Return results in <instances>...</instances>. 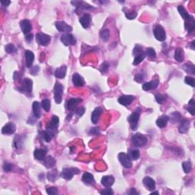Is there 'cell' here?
<instances>
[{
  "instance_id": "41",
  "label": "cell",
  "mask_w": 195,
  "mask_h": 195,
  "mask_svg": "<svg viewBox=\"0 0 195 195\" xmlns=\"http://www.w3.org/2000/svg\"><path fill=\"white\" fill-rule=\"evenodd\" d=\"M100 37L104 41H107L110 37V30L108 29H103L101 31Z\"/></svg>"
},
{
  "instance_id": "35",
  "label": "cell",
  "mask_w": 195,
  "mask_h": 195,
  "mask_svg": "<svg viewBox=\"0 0 195 195\" xmlns=\"http://www.w3.org/2000/svg\"><path fill=\"white\" fill-rule=\"evenodd\" d=\"M58 172L56 170H52L47 173V179L50 181H55L57 179Z\"/></svg>"
},
{
  "instance_id": "25",
  "label": "cell",
  "mask_w": 195,
  "mask_h": 195,
  "mask_svg": "<svg viewBox=\"0 0 195 195\" xmlns=\"http://www.w3.org/2000/svg\"><path fill=\"white\" fill-rule=\"evenodd\" d=\"M47 155V150L44 149H37L34 152V156L39 161H43Z\"/></svg>"
},
{
  "instance_id": "7",
  "label": "cell",
  "mask_w": 195,
  "mask_h": 195,
  "mask_svg": "<svg viewBox=\"0 0 195 195\" xmlns=\"http://www.w3.org/2000/svg\"><path fill=\"white\" fill-rule=\"evenodd\" d=\"M118 159L120 161V162L121 163L122 165L124 168H132V160L130 159V158L126 153H124V152L119 153Z\"/></svg>"
},
{
  "instance_id": "50",
  "label": "cell",
  "mask_w": 195,
  "mask_h": 195,
  "mask_svg": "<svg viewBox=\"0 0 195 195\" xmlns=\"http://www.w3.org/2000/svg\"><path fill=\"white\" fill-rule=\"evenodd\" d=\"M100 129L98 127H92L88 131V133L90 135H98V134H100Z\"/></svg>"
},
{
  "instance_id": "21",
  "label": "cell",
  "mask_w": 195,
  "mask_h": 195,
  "mask_svg": "<svg viewBox=\"0 0 195 195\" xmlns=\"http://www.w3.org/2000/svg\"><path fill=\"white\" fill-rule=\"evenodd\" d=\"M73 84L76 87H82L85 85V81L84 79L79 74V73H74L72 77Z\"/></svg>"
},
{
  "instance_id": "32",
  "label": "cell",
  "mask_w": 195,
  "mask_h": 195,
  "mask_svg": "<svg viewBox=\"0 0 195 195\" xmlns=\"http://www.w3.org/2000/svg\"><path fill=\"white\" fill-rule=\"evenodd\" d=\"M175 59L178 62H181L184 60V52L182 49L177 48L175 51Z\"/></svg>"
},
{
  "instance_id": "27",
  "label": "cell",
  "mask_w": 195,
  "mask_h": 195,
  "mask_svg": "<svg viewBox=\"0 0 195 195\" xmlns=\"http://www.w3.org/2000/svg\"><path fill=\"white\" fill-rule=\"evenodd\" d=\"M169 120V117L167 115H161V117H158L156 120V125L160 128H164L166 126Z\"/></svg>"
},
{
  "instance_id": "34",
  "label": "cell",
  "mask_w": 195,
  "mask_h": 195,
  "mask_svg": "<svg viewBox=\"0 0 195 195\" xmlns=\"http://www.w3.org/2000/svg\"><path fill=\"white\" fill-rule=\"evenodd\" d=\"M184 27H185V29L188 33H192L195 29L194 20L193 21H187V22H184Z\"/></svg>"
},
{
  "instance_id": "17",
  "label": "cell",
  "mask_w": 195,
  "mask_h": 195,
  "mask_svg": "<svg viewBox=\"0 0 195 195\" xmlns=\"http://www.w3.org/2000/svg\"><path fill=\"white\" fill-rule=\"evenodd\" d=\"M82 180L86 185L93 186L95 184V181H94V177H93V175H91V173H89V172H85V173H84L83 175H82Z\"/></svg>"
},
{
  "instance_id": "52",
  "label": "cell",
  "mask_w": 195,
  "mask_h": 195,
  "mask_svg": "<svg viewBox=\"0 0 195 195\" xmlns=\"http://www.w3.org/2000/svg\"><path fill=\"white\" fill-rule=\"evenodd\" d=\"M108 69H109V65H108V63L107 62H103L101 64V73H107L108 71Z\"/></svg>"
},
{
  "instance_id": "13",
  "label": "cell",
  "mask_w": 195,
  "mask_h": 195,
  "mask_svg": "<svg viewBox=\"0 0 195 195\" xmlns=\"http://www.w3.org/2000/svg\"><path fill=\"white\" fill-rule=\"evenodd\" d=\"M16 130V126L13 123L10 122L5 125L2 129V133L5 134V135H11L13 134Z\"/></svg>"
},
{
  "instance_id": "43",
  "label": "cell",
  "mask_w": 195,
  "mask_h": 195,
  "mask_svg": "<svg viewBox=\"0 0 195 195\" xmlns=\"http://www.w3.org/2000/svg\"><path fill=\"white\" fill-rule=\"evenodd\" d=\"M167 99V96L165 94H155V100L160 105H162Z\"/></svg>"
},
{
  "instance_id": "33",
  "label": "cell",
  "mask_w": 195,
  "mask_h": 195,
  "mask_svg": "<svg viewBox=\"0 0 195 195\" xmlns=\"http://www.w3.org/2000/svg\"><path fill=\"white\" fill-rule=\"evenodd\" d=\"M183 69L187 73H190V74L195 75V66L193 64L191 63H185L182 66Z\"/></svg>"
},
{
  "instance_id": "4",
  "label": "cell",
  "mask_w": 195,
  "mask_h": 195,
  "mask_svg": "<svg viewBox=\"0 0 195 195\" xmlns=\"http://www.w3.org/2000/svg\"><path fill=\"white\" fill-rule=\"evenodd\" d=\"M140 113H141V109L140 108H137L133 113L130 114L128 117V122L130 124L131 128L133 130H136L137 129V126H138L139 119H140Z\"/></svg>"
},
{
  "instance_id": "26",
  "label": "cell",
  "mask_w": 195,
  "mask_h": 195,
  "mask_svg": "<svg viewBox=\"0 0 195 195\" xmlns=\"http://www.w3.org/2000/svg\"><path fill=\"white\" fill-rule=\"evenodd\" d=\"M189 126H190V120H187V119H184V120H181V123H180L179 128H178V130L181 133H187V130L189 129Z\"/></svg>"
},
{
  "instance_id": "45",
  "label": "cell",
  "mask_w": 195,
  "mask_h": 195,
  "mask_svg": "<svg viewBox=\"0 0 195 195\" xmlns=\"http://www.w3.org/2000/svg\"><path fill=\"white\" fill-rule=\"evenodd\" d=\"M184 82H185L186 84L187 85H190L191 87H194L195 86V79L194 78L190 77V76H186L185 79H184Z\"/></svg>"
},
{
  "instance_id": "53",
  "label": "cell",
  "mask_w": 195,
  "mask_h": 195,
  "mask_svg": "<svg viewBox=\"0 0 195 195\" xmlns=\"http://www.w3.org/2000/svg\"><path fill=\"white\" fill-rule=\"evenodd\" d=\"M143 79H144V76L143 75V73H138L135 76V81L137 82H142Z\"/></svg>"
},
{
  "instance_id": "8",
  "label": "cell",
  "mask_w": 195,
  "mask_h": 195,
  "mask_svg": "<svg viewBox=\"0 0 195 195\" xmlns=\"http://www.w3.org/2000/svg\"><path fill=\"white\" fill-rule=\"evenodd\" d=\"M60 41L65 46L75 45L76 44V40L75 37L71 34H64L61 36Z\"/></svg>"
},
{
  "instance_id": "54",
  "label": "cell",
  "mask_w": 195,
  "mask_h": 195,
  "mask_svg": "<svg viewBox=\"0 0 195 195\" xmlns=\"http://www.w3.org/2000/svg\"><path fill=\"white\" fill-rule=\"evenodd\" d=\"M39 66H35L30 68V73H31V75H33V76H36V75L37 74L38 72H39Z\"/></svg>"
},
{
  "instance_id": "5",
  "label": "cell",
  "mask_w": 195,
  "mask_h": 195,
  "mask_svg": "<svg viewBox=\"0 0 195 195\" xmlns=\"http://www.w3.org/2000/svg\"><path fill=\"white\" fill-rule=\"evenodd\" d=\"M53 93H54V100L57 105L61 103L62 101V94H63V86L61 83L56 82L55 83L54 88H53Z\"/></svg>"
},
{
  "instance_id": "40",
  "label": "cell",
  "mask_w": 195,
  "mask_h": 195,
  "mask_svg": "<svg viewBox=\"0 0 195 195\" xmlns=\"http://www.w3.org/2000/svg\"><path fill=\"white\" fill-rule=\"evenodd\" d=\"M187 111L190 113L191 115H194L195 114V102L193 99L190 100L188 102V108H187Z\"/></svg>"
},
{
  "instance_id": "2",
  "label": "cell",
  "mask_w": 195,
  "mask_h": 195,
  "mask_svg": "<svg viewBox=\"0 0 195 195\" xmlns=\"http://www.w3.org/2000/svg\"><path fill=\"white\" fill-rule=\"evenodd\" d=\"M131 142L133 145L136 147H142L146 145L148 142V139L146 136L143 135L141 133L134 134L131 138Z\"/></svg>"
},
{
  "instance_id": "19",
  "label": "cell",
  "mask_w": 195,
  "mask_h": 195,
  "mask_svg": "<svg viewBox=\"0 0 195 195\" xmlns=\"http://www.w3.org/2000/svg\"><path fill=\"white\" fill-rule=\"evenodd\" d=\"M91 21V15L88 13L84 14V15L79 18V22H80V24H82V26L84 27V28H88V27H90Z\"/></svg>"
},
{
  "instance_id": "60",
  "label": "cell",
  "mask_w": 195,
  "mask_h": 195,
  "mask_svg": "<svg viewBox=\"0 0 195 195\" xmlns=\"http://www.w3.org/2000/svg\"><path fill=\"white\" fill-rule=\"evenodd\" d=\"M151 193H152V194H153V193H157V194H158V191H153V190H152V192Z\"/></svg>"
},
{
  "instance_id": "51",
  "label": "cell",
  "mask_w": 195,
  "mask_h": 195,
  "mask_svg": "<svg viewBox=\"0 0 195 195\" xmlns=\"http://www.w3.org/2000/svg\"><path fill=\"white\" fill-rule=\"evenodd\" d=\"M143 53V50L141 46L136 45V47H134L133 49V54L135 55V56H136V55L140 54V53Z\"/></svg>"
},
{
  "instance_id": "48",
  "label": "cell",
  "mask_w": 195,
  "mask_h": 195,
  "mask_svg": "<svg viewBox=\"0 0 195 195\" xmlns=\"http://www.w3.org/2000/svg\"><path fill=\"white\" fill-rule=\"evenodd\" d=\"M12 168H13V165L12 164L9 162H5L4 165H3V170L5 172H9L12 170Z\"/></svg>"
},
{
  "instance_id": "39",
  "label": "cell",
  "mask_w": 195,
  "mask_h": 195,
  "mask_svg": "<svg viewBox=\"0 0 195 195\" xmlns=\"http://www.w3.org/2000/svg\"><path fill=\"white\" fill-rule=\"evenodd\" d=\"M145 54H146V56H149L150 59H154L156 56V53H155V50L153 48H152V47L146 48V51H145Z\"/></svg>"
},
{
  "instance_id": "11",
  "label": "cell",
  "mask_w": 195,
  "mask_h": 195,
  "mask_svg": "<svg viewBox=\"0 0 195 195\" xmlns=\"http://www.w3.org/2000/svg\"><path fill=\"white\" fill-rule=\"evenodd\" d=\"M36 40L41 46H47L50 41V37L44 33H38L36 34Z\"/></svg>"
},
{
  "instance_id": "10",
  "label": "cell",
  "mask_w": 195,
  "mask_h": 195,
  "mask_svg": "<svg viewBox=\"0 0 195 195\" xmlns=\"http://www.w3.org/2000/svg\"><path fill=\"white\" fill-rule=\"evenodd\" d=\"M32 85H33V82H32L31 79H28V78H25L23 80L22 85L19 88V90L22 92L29 94V93H31L32 91Z\"/></svg>"
},
{
  "instance_id": "14",
  "label": "cell",
  "mask_w": 195,
  "mask_h": 195,
  "mask_svg": "<svg viewBox=\"0 0 195 195\" xmlns=\"http://www.w3.org/2000/svg\"><path fill=\"white\" fill-rule=\"evenodd\" d=\"M20 27H21V30L24 34H30V30L32 29V25L30 24V21L27 19H24L20 22Z\"/></svg>"
},
{
  "instance_id": "6",
  "label": "cell",
  "mask_w": 195,
  "mask_h": 195,
  "mask_svg": "<svg viewBox=\"0 0 195 195\" xmlns=\"http://www.w3.org/2000/svg\"><path fill=\"white\" fill-rule=\"evenodd\" d=\"M153 34L155 36V37L156 38V40L159 41H165L166 39V34L165 30L163 28L162 26L158 25L155 26V27L153 30Z\"/></svg>"
},
{
  "instance_id": "29",
  "label": "cell",
  "mask_w": 195,
  "mask_h": 195,
  "mask_svg": "<svg viewBox=\"0 0 195 195\" xmlns=\"http://www.w3.org/2000/svg\"><path fill=\"white\" fill-rule=\"evenodd\" d=\"M33 114L36 118H40L41 117V104L38 101H34L33 103Z\"/></svg>"
},
{
  "instance_id": "55",
  "label": "cell",
  "mask_w": 195,
  "mask_h": 195,
  "mask_svg": "<svg viewBox=\"0 0 195 195\" xmlns=\"http://www.w3.org/2000/svg\"><path fill=\"white\" fill-rule=\"evenodd\" d=\"M101 194H108V195H112L114 194V191H113L110 188H107V189H105V190H101V191L100 192Z\"/></svg>"
},
{
  "instance_id": "20",
  "label": "cell",
  "mask_w": 195,
  "mask_h": 195,
  "mask_svg": "<svg viewBox=\"0 0 195 195\" xmlns=\"http://www.w3.org/2000/svg\"><path fill=\"white\" fill-rule=\"evenodd\" d=\"M158 83H159V80L158 79H153V80L150 81V82H146V83L143 84V89L144 91H149V90L155 89L158 85Z\"/></svg>"
},
{
  "instance_id": "16",
  "label": "cell",
  "mask_w": 195,
  "mask_h": 195,
  "mask_svg": "<svg viewBox=\"0 0 195 195\" xmlns=\"http://www.w3.org/2000/svg\"><path fill=\"white\" fill-rule=\"evenodd\" d=\"M134 99H135V97L133 95H121L118 98V102L123 106H128V105H131Z\"/></svg>"
},
{
  "instance_id": "59",
  "label": "cell",
  "mask_w": 195,
  "mask_h": 195,
  "mask_svg": "<svg viewBox=\"0 0 195 195\" xmlns=\"http://www.w3.org/2000/svg\"><path fill=\"white\" fill-rule=\"evenodd\" d=\"M193 44H194V41H193L191 42V47H192V49H193V50H194V46H193Z\"/></svg>"
},
{
  "instance_id": "18",
  "label": "cell",
  "mask_w": 195,
  "mask_h": 195,
  "mask_svg": "<svg viewBox=\"0 0 195 195\" xmlns=\"http://www.w3.org/2000/svg\"><path fill=\"white\" fill-rule=\"evenodd\" d=\"M178 12L180 13V15L182 16V18L184 19V22H187V21H193L194 18L193 16H191L190 15H189L188 12L186 11V9H184V7H183L182 5H179L178 7Z\"/></svg>"
},
{
  "instance_id": "42",
  "label": "cell",
  "mask_w": 195,
  "mask_h": 195,
  "mask_svg": "<svg viewBox=\"0 0 195 195\" xmlns=\"http://www.w3.org/2000/svg\"><path fill=\"white\" fill-rule=\"evenodd\" d=\"M181 114H180L179 112H177V111H175V112H173L171 114V118H169V120L171 119V120L172 121V123H175V122H177V121H179L180 119H181Z\"/></svg>"
},
{
  "instance_id": "24",
  "label": "cell",
  "mask_w": 195,
  "mask_h": 195,
  "mask_svg": "<svg viewBox=\"0 0 195 195\" xmlns=\"http://www.w3.org/2000/svg\"><path fill=\"white\" fill-rule=\"evenodd\" d=\"M101 184L103 186L106 187H110L114 184V178L112 175H106V176H104L101 178Z\"/></svg>"
},
{
  "instance_id": "57",
  "label": "cell",
  "mask_w": 195,
  "mask_h": 195,
  "mask_svg": "<svg viewBox=\"0 0 195 195\" xmlns=\"http://www.w3.org/2000/svg\"><path fill=\"white\" fill-rule=\"evenodd\" d=\"M127 193L129 194H139V193L136 190L135 188H130L129 191H127Z\"/></svg>"
},
{
  "instance_id": "12",
  "label": "cell",
  "mask_w": 195,
  "mask_h": 195,
  "mask_svg": "<svg viewBox=\"0 0 195 195\" xmlns=\"http://www.w3.org/2000/svg\"><path fill=\"white\" fill-rule=\"evenodd\" d=\"M55 26L59 32H70L73 30V27L71 26L62 21L55 22Z\"/></svg>"
},
{
  "instance_id": "3",
  "label": "cell",
  "mask_w": 195,
  "mask_h": 195,
  "mask_svg": "<svg viewBox=\"0 0 195 195\" xmlns=\"http://www.w3.org/2000/svg\"><path fill=\"white\" fill-rule=\"evenodd\" d=\"M80 172L79 169L76 167H70V168H65L62 169V172L60 174V176L65 180H71L73 178V176Z\"/></svg>"
},
{
  "instance_id": "49",
  "label": "cell",
  "mask_w": 195,
  "mask_h": 195,
  "mask_svg": "<svg viewBox=\"0 0 195 195\" xmlns=\"http://www.w3.org/2000/svg\"><path fill=\"white\" fill-rule=\"evenodd\" d=\"M85 108H83V107H81V108H76V111H75V114H76V115L78 116V117H81V116L83 115L84 113H85Z\"/></svg>"
},
{
  "instance_id": "1",
  "label": "cell",
  "mask_w": 195,
  "mask_h": 195,
  "mask_svg": "<svg viewBox=\"0 0 195 195\" xmlns=\"http://www.w3.org/2000/svg\"><path fill=\"white\" fill-rule=\"evenodd\" d=\"M59 117L56 115H53L51 120L46 126V130L43 131V138L46 142L49 143L53 136L57 133L58 126H59Z\"/></svg>"
},
{
  "instance_id": "38",
  "label": "cell",
  "mask_w": 195,
  "mask_h": 195,
  "mask_svg": "<svg viewBox=\"0 0 195 195\" xmlns=\"http://www.w3.org/2000/svg\"><path fill=\"white\" fill-rule=\"evenodd\" d=\"M41 107L46 112H49L50 109V101L49 99H44L41 101Z\"/></svg>"
},
{
  "instance_id": "58",
  "label": "cell",
  "mask_w": 195,
  "mask_h": 195,
  "mask_svg": "<svg viewBox=\"0 0 195 195\" xmlns=\"http://www.w3.org/2000/svg\"><path fill=\"white\" fill-rule=\"evenodd\" d=\"M10 3H11L10 1H4V0H2L1 1V4L2 5V6H5V7H7Z\"/></svg>"
},
{
  "instance_id": "47",
  "label": "cell",
  "mask_w": 195,
  "mask_h": 195,
  "mask_svg": "<svg viewBox=\"0 0 195 195\" xmlns=\"http://www.w3.org/2000/svg\"><path fill=\"white\" fill-rule=\"evenodd\" d=\"M46 191L48 194L50 195H55V194H57L58 193V190L57 188L55 187H49L46 189Z\"/></svg>"
},
{
  "instance_id": "46",
  "label": "cell",
  "mask_w": 195,
  "mask_h": 195,
  "mask_svg": "<svg viewBox=\"0 0 195 195\" xmlns=\"http://www.w3.org/2000/svg\"><path fill=\"white\" fill-rule=\"evenodd\" d=\"M5 51L7 52L8 53H15V52L16 51V48H15V47L14 46V44H7V45L5 46Z\"/></svg>"
},
{
  "instance_id": "22",
  "label": "cell",
  "mask_w": 195,
  "mask_h": 195,
  "mask_svg": "<svg viewBox=\"0 0 195 195\" xmlns=\"http://www.w3.org/2000/svg\"><path fill=\"white\" fill-rule=\"evenodd\" d=\"M102 112H103V110H102V108H100V107L96 108L94 110V111H93L92 114H91V122H92L93 123L95 124V123H97L98 122Z\"/></svg>"
},
{
  "instance_id": "31",
  "label": "cell",
  "mask_w": 195,
  "mask_h": 195,
  "mask_svg": "<svg viewBox=\"0 0 195 195\" xmlns=\"http://www.w3.org/2000/svg\"><path fill=\"white\" fill-rule=\"evenodd\" d=\"M140 151L136 149H129L128 151V156L131 160H137L140 158Z\"/></svg>"
},
{
  "instance_id": "36",
  "label": "cell",
  "mask_w": 195,
  "mask_h": 195,
  "mask_svg": "<svg viewBox=\"0 0 195 195\" xmlns=\"http://www.w3.org/2000/svg\"><path fill=\"white\" fill-rule=\"evenodd\" d=\"M145 57H146L145 52H143V53H140V54L136 55V56H135V58H134V60H133V64L134 66L138 65V64H140V62H141L144 59Z\"/></svg>"
},
{
  "instance_id": "23",
  "label": "cell",
  "mask_w": 195,
  "mask_h": 195,
  "mask_svg": "<svg viewBox=\"0 0 195 195\" xmlns=\"http://www.w3.org/2000/svg\"><path fill=\"white\" fill-rule=\"evenodd\" d=\"M25 58H26V66L27 68H31L33 65L34 60V54L30 50H26L25 51Z\"/></svg>"
},
{
  "instance_id": "28",
  "label": "cell",
  "mask_w": 195,
  "mask_h": 195,
  "mask_svg": "<svg viewBox=\"0 0 195 195\" xmlns=\"http://www.w3.org/2000/svg\"><path fill=\"white\" fill-rule=\"evenodd\" d=\"M67 67L66 66H62L59 67L56 69V71L54 73V76L58 79H63L66 76V73Z\"/></svg>"
},
{
  "instance_id": "30",
  "label": "cell",
  "mask_w": 195,
  "mask_h": 195,
  "mask_svg": "<svg viewBox=\"0 0 195 195\" xmlns=\"http://www.w3.org/2000/svg\"><path fill=\"white\" fill-rule=\"evenodd\" d=\"M43 161H44V165L47 168H50L53 167V166L55 165V164H56V160H55V158H53L52 156H50V155H49L47 158H44Z\"/></svg>"
},
{
  "instance_id": "37",
  "label": "cell",
  "mask_w": 195,
  "mask_h": 195,
  "mask_svg": "<svg viewBox=\"0 0 195 195\" xmlns=\"http://www.w3.org/2000/svg\"><path fill=\"white\" fill-rule=\"evenodd\" d=\"M182 168L184 172H185L186 174H188L191 172L192 169V165L191 162L190 161H186L182 162Z\"/></svg>"
},
{
  "instance_id": "15",
  "label": "cell",
  "mask_w": 195,
  "mask_h": 195,
  "mask_svg": "<svg viewBox=\"0 0 195 195\" xmlns=\"http://www.w3.org/2000/svg\"><path fill=\"white\" fill-rule=\"evenodd\" d=\"M143 185L149 190H154L155 189V181H154V179H152V178L149 176H146L143 178Z\"/></svg>"
},
{
  "instance_id": "44",
  "label": "cell",
  "mask_w": 195,
  "mask_h": 195,
  "mask_svg": "<svg viewBox=\"0 0 195 195\" xmlns=\"http://www.w3.org/2000/svg\"><path fill=\"white\" fill-rule=\"evenodd\" d=\"M125 15H126V18H128V19H134V18L136 17L137 15V13L135 12V11H125Z\"/></svg>"
},
{
  "instance_id": "9",
  "label": "cell",
  "mask_w": 195,
  "mask_h": 195,
  "mask_svg": "<svg viewBox=\"0 0 195 195\" xmlns=\"http://www.w3.org/2000/svg\"><path fill=\"white\" fill-rule=\"evenodd\" d=\"M82 101V100L79 98H70L66 102V108L68 111H73V110H76V106L79 105V103Z\"/></svg>"
},
{
  "instance_id": "56",
  "label": "cell",
  "mask_w": 195,
  "mask_h": 195,
  "mask_svg": "<svg viewBox=\"0 0 195 195\" xmlns=\"http://www.w3.org/2000/svg\"><path fill=\"white\" fill-rule=\"evenodd\" d=\"M25 39L26 41H28V42H30V41L33 40V34H28L26 35Z\"/></svg>"
}]
</instances>
